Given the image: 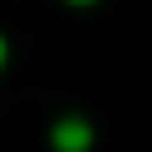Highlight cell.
I'll return each mask as SVG.
<instances>
[{
  "mask_svg": "<svg viewBox=\"0 0 152 152\" xmlns=\"http://www.w3.org/2000/svg\"><path fill=\"white\" fill-rule=\"evenodd\" d=\"M0 57H5V48H0Z\"/></svg>",
  "mask_w": 152,
  "mask_h": 152,
  "instance_id": "6da1fadb",
  "label": "cell"
}]
</instances>
